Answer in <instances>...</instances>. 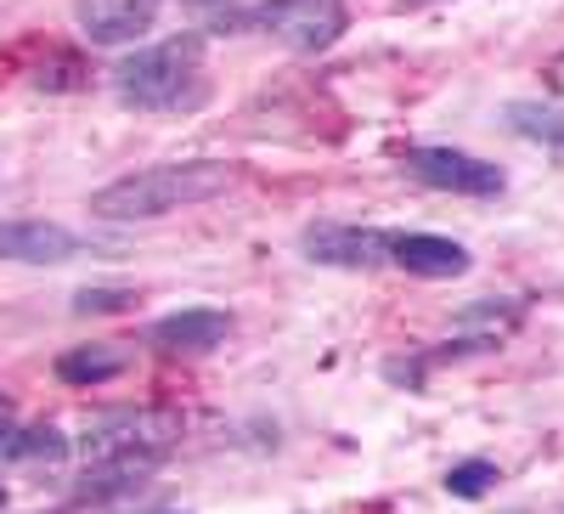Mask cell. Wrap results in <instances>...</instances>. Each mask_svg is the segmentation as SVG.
I'll use <instances>...</instances> for the list:
<instances>
[{
	"instance_id": "6da1fadb",
	"label": "cell",
	"mask_w": 564,
	"mask_h": 514,
	"mask_svg": "<svg viewBox=\"0 0 564 514\" xmlns=\"http://www.w3.org/2000/svg\"><path fill=\"white\" fill-rule=\"evenodd\" d=\"M231 181H238V164H220V159L148 164V170H130V175L97 186V193H90V215H102V221H159L170 210L220 199Z\"/></svg>"
},
{
	"instance_id": "7a4b0ae2",
	"label": "cell",
	"mask_w": 564,
	"mask_h": 514,
	"mask_svg": "<svg viewBox=\"0 0 564 514\" xmlns=\"http://www.w3.org/2000/svg\"><path fill=\"white\" fill-rule=\"evenodd\" d=\"M113 90L141 114H186L209 97L204 85V34H164L119 57Z\"/></svg>"
},
{
	"instance_id": "3957f363",
	"label": "cell",
	"mask_w": 564,
	"mask_h": 514,
	"mask_svg": "<svg viewBox=\"0 0 564 514\" xmlns=\"http://www.w3.org/2000/svg\"><path fill=\"white\" fill-rule=\"evenodd\" d=\"M181 441V413L170 407H113L79 430V463H164Z\"/></svg>"
},
{
	"instance_id": "277c9868",
	"label": "cell",
	"mask_w": 564,
	"mask_h": 514,
	"mask_svg": "<svg viewBox=\"0 0 564 514\" xmlns=\"http://www.w3.org/2000/svg\"><path fill=\"white\" fill-rule=\"evenodd\" d=\"M345 23V0H254V7H226L215 18V34H265L289 52H327Z\"/></svg>"
},
{
	"instance_id": "5b68a950",
	"label": "cell",
	"mask_w": 564,
	"mask_h": 514,
	"mask_svg": "<svg viewBox=\"0 0 564 514\" xmlns=\"http://www.w3.org/2000/svg\"><path fill=\"white\" fill-rule=\"evenodd\" d=\"M401 170L435 193H457V199H497L508 175L491 164V159H475V153H457V148H412L401 159Z\"/></svg>"
},
{
	"instance_id": "8992f818",
	"label": "cell",
	"mask_w": 564,
	"mask_h": 514,
	"mask_svg": "<svg viewBox=\"0 0 564 514\" xmlns=\"http://www.w3.org/2000/svg\"><path fill=\"white\" fill-rule=\"evenodd\" d=\"M300 249L305 260L334 266V271H379L390 266V232L356 226V221H316L300 232Z\"/></svg>"
},
{
	"instance_id": "52a82bcc",
	"label": "cell",
	"mask_w": 564,
	"mask_h": 514,
	"mask_svg": "<svg viewBox=\"0 0 564 514\" xmlns=\"http://www.w3.org/2000/svg\"><path fill=\"white\" fill-rule=\"evenodd\" d=\"M226 334H231V317L220 306H181V311L159 317L141 340H148V351H159V356H204Z\"/></svg>"
},
{
	"instance_id": "ba28073f",
	"label": "cell",
	"mask_w": 564,
	"mask_h": 514,
	"mask_svg": "<svg viewBox=\"0 0 564 514\" xmlns=\"http://www.w3.org/2000/svg\"><path fill=\"white\" fill-rule=\"evenodd\" d=\"M85 249L79 232L57 226V221H0V260H18V266H63Z\"/></svg>"
},
{
	"instance_id": "9c48e42d",
	"label": "cell",
	"mask_w": 564,
	"mask_h": 514,
	"mask_svg": "<svg viewBox=\"0 0 564 514\" xmlns=\"http://www.w3.org/2000/svg\"><path fill=\"white\" fill-rule=\"evenodd\" d=\"M390 266L423 277V283H446V277H463L475 266V255L452 238H435V232H390Z\"/></svg>"
},
{
	"instance_id": "30bf717a",
	"label": "cell",
	"mask_w": 564,
	"mask_h": 514,
	"mask_svg": "<svg viewBox=\"0 0 564 514\" xmlns=\"http://www.w3.org/2000/svg\"><path fill=\"white\" fill-rule=\"evenodd\" d=\"M159 7H164V0H79L74 18H79L85 40H97V45H130L135 34H148L159 23Z\"/></svg>"
},
{
	"instance_id": "8fae6325",
	"label": "cell",
	"mask_w": 564,
	"mask_h": 514,
	"mask_svg": "<svg viewBox=\"0 0 564 514\" xmlns=\"http://www.w3.org/2000/svg\"><path fill=\"white\" fill-rule=\"evenodd\" d=\"M68 452L74 441L57 425H18L12 401L0 396V463H57Z\"/></svg>"
},
{
	"instance_id": "7c38bea8",
	"label": "cell",
	"mask_w": 564,
	"mask_h": 514,
	"mask_svg": "<svg viewBox=\"0 0 564 514\" xmlns=\"http://www.w3.org/2000/svg\"><path fill=\"white\" fill-rule=\"evenodd\" d=\"M135 351L130 345H74L57 356V379L63 385H108L119 373H130Z\"/></svg>"
},
{
	"instance_id": "4fadbf2b",
	"label": "cell",
	"mask_w": 564,
	"mask_h": 514,
	"mask_svg": "<svg viewBox=\"0 0 564 514\" xmlns=\"http://www.w3.org/2000/svg\"><path fill=\"white\" fill-rule=\"evenodd\" d=\"M502 125L513 136H525L536 148H553L564 153V108H547V103H508L502 108Z\"/></svg>"
},
{
	"instance_id": "5bb4252c",
	"label": "cell",
	"mask_w": 564,
	"mask_h": 514,
	"mask_svg": "<svg viewBox=\"0 0 564 514\" xmlns=\"http://www.w3.org/2000/svg\"><path fill=\"white\" fill-rule=\"evenodd\" d=\"M491 486H497V463L491 458H463V463H452V470H446V492L463 497V503L486 497Z\"/></svg>"
},
{
	"instance_id": "9a60e30c",
	"label": "cell",
	"mask_w": 564,
	"mask_h": 514,
	"mask_svg": "<svg viewBox=\"0 0 564 514\" xmlns=\"http://www.w3.org/2000/svg\"><path fill=\"white\" fill-rule=\"evenodd\" d=\"M525 317V306L520 300H475V306H463V322L475 334H491V340H502V329H513V322Z\"/></svg>"
},
{
	"instance_id": "2e32d148",
	"label": "cell",
	"mask_w": 564,
	"mask_h": 514,
	"mask_svg": "<svg viewBox=\"0 0 564 514\" xmlns=\"http://www.w3.org/2000/svg\"><path fill=\"white\" fill-rule=\"evenodd\" d=\"M130 306H135L130 289H79V295H74V311H79V317H90V311L113 317V311H130Z\"/></svg>"
},
{
	"instance_id": "e0dca14e",
	"label": "cell",
	"mask_w": 564,
	"mask_h": 514,
	"mask_svg": "<svg viewBox=\"0 0 564 514\" xmlns=\"http://www.w3.org/2000/svg\"><path fill=\"white\" fill-rule=\"evenodd\" d=\"M542 85L553 90V97H564V52H558V57H553V63L542 68Z\"/></svg>"
},
{
	"instance_id": "ac0fdd59",
	"label": "cell",
	"mask_w": 564,
	"mask_h": 514,
	"mask_svg": "<svg viewBox=\"0 0 564 514\" xmlns=\"http://www.w3.org/2000/svg\"><path fill=\"white\" fill-rule=\"evenodd\" d=\"M423 7H441V0H395V12H423Z\"/></svg>"
},
{
	"instance_id": "d6986e66",
	"label": "cell",
	"mask_w": 564,
	"mask_h": 514,
	"mask_svg": "<svg viewBox=\"0 0 564 514\" xmlns=\"http://www.w3.org/2000/svg\"><path fill=\"white\" fill-rule=\"evenodd\" d=\"M186 7H220L226 12V7H238V0H186Z\"/></svg>"
},
{
	"instance_id": "ffe728a7",
	"label": "cell",
	"mask_w": 564,
	"mask_h": 514,
	"mask_svg": "<svg viewBox=\"0 0 564 514\" xmlns=\"http://www.w3.org/2000/svg\"><path fill=\"white\" fill-rule=\"evenodd\" d=\"M0 508H7V486H0Z\"/></svg>"
}]
</instances>
